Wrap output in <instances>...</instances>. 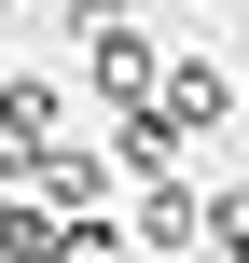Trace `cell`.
<instances>
[{
  "instance_id": "obj_1",
  "label": "cell",
  "mask_w": 249,
  "mask_h": 263,
  "mask_svg": "<svg viewBox=\"0 0 249 263\" xmlns=\"http://www.w3.org/2000/svg\"><path fill=\"white\" fill-rule=\"evenodd\" d=\"M97 83H111L125 111H152V83H166V69H152V42H139V28H111V42H97Z\"/></svg>"
},
{
  "instance_id": "obj_2",
  "label": "cell",
  "mask_w": 249,
  "mask_h": 263,
  "mask_svg": "<svg viewBox=\"0 0 249 263\" xmlns=\"http://www.w3.org/2000/svg\"><path fill=\"white\" fill-rule=\"evenodd\" d=\"M139 236H152L166 263H194V250H208V208H194V194H152V208H139Z\"/></svg>"
},
{
  "instance_id": "obj_3",
  "label": "cell",
  "mask_w": 249,
  "mask_h": 263,
  "mask_svg": "<svg viewBox=\"0 0 249 263\" xmlns=\"http://www.w3.org/2000/svg\"><path fill=\"white\" fill-rule=\"evenodd\" d=\"M208 250H222V263H249V194H222V208H208Z\"/></svg>"
}]
</instances>
